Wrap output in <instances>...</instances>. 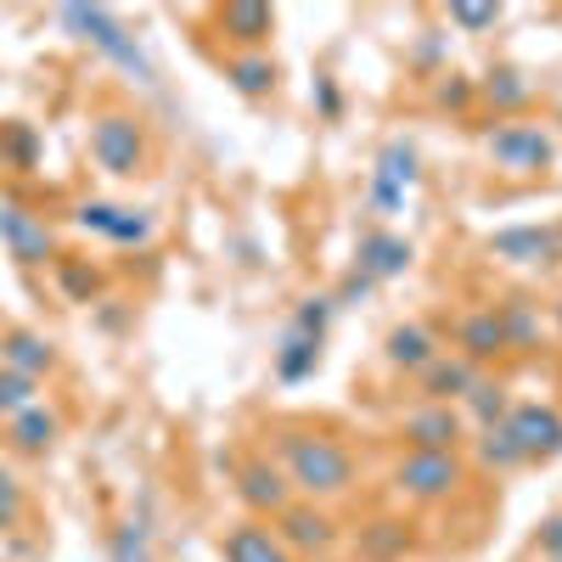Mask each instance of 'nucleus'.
I'll return each mask as SVG.
<instances>
[{
    "instance_id": "20e7f679",
    "label": "nucleus",
    "mask_w": 562,
    "mask_h": 562,
    "mask_svg": "<svg viewBox=\"0 0 562 562\" xmlns=\"http://www.w3.org/2000/svg\"><path fill=\"white\" fill-rule=\"evenodd\" d=\"M90 158H97V169L130 180L147 169V130L130 113H97L90 119Z\"/></svg>"
},
{
    "instance_id": "aec40b11",
    "label": "nucleus",
    "mask_w": 562,
    "mask_h": 562,
    "mask_svg": "<svg viewBox=\"0 0 562 562\" xmlns=\"http://www.w3.org/2000/svg\"><path fill=\"white\" fill-rule=\"evenodd\" d=\"M456 344H461V360H473V366L501 360V355H506V333H501L495 310H473V315H467V321L456 326Z\"/></svg>"
},
{
    "instance_id": "f257e3e1",
    "label": "nucleus",
    "mask_w": 562,
    "mask_h": 562,
    "mask_svg": "<svg viewBox=\"0 0 562 562\" xmlns=\"http://www.w3.org/2000/svg\"><path fill=\"white\" fill-rule=\"evenodd\" d=\"M276 456H281L288 484L304 490L310 501H338L355 484V456L338 439H326V434H281Z\"/></svg>"
},
{
    "instance_id": "4468645a",
    "label": "nucleus",
    "mask_w": 562,
    "mask_h": 562,
    "mask_svg": "<svg viewBox=\"0 0 562 562\" xmlns=\"http://www.w3.org/2000/svg\"><path fill=\"white\" fill-rule=\"evenodd\" d=\"M411 243L405 237H394V231H366L360 237V254H355V270H366L371 281H394V276H405L411 270Z\"/></svg>"
},
{
    "instance_id": "c756f323",
    "label": "nucleus",
    "mask_w": 562,
    "mask_h": 562,
    "mask_svg": "<svg viewBox=\"0 0 562 562\" xmlns=\"http://www.w3.org/2000/svg\"><path fill=\"white\" fill-rule=\"evenodd\" d=\"M467 411H473V422H479V428H501V422H506V389L501 383H473V394H467Z\"/></svg>"
},
{
    "instance_id": "c85d7f7f",
    "label": "nucleus",
    "mask_w": 562,
    "mask_h": 562,
    "mask_svg": "<svg viewBox=\"0 0 562 562\" xmlns=\"http://www.w3.org/2000/svg\"><path fill=\"white\" fill-rule=\"evenodd\" d=\"M484 97H490L495 113H518V108L529 102V79H524V74H512V68H501V74L484 79Z\"/></svg>"
},
{
    "instance_id": "f704fd0d",
    "label": "nucleus",
    "mask_w": 562,
    "mask_h": 562,
    "mask_svg": "<svg viewBox=\"0 0 562 562\" xmlns=\"http://www.w3.org/2000/svg\"><path fill=\"white\" fill-rule=\"evenodd\" d=\"M18 518H23V484L0 467V529H18Z\"/></svg>"
},
{
    "instance_id": "2eb2a0df",
    "label": "nucleus",
    "mask_w": 562,
    "mask_h": 562,
    "mask_svg": "<svg viewBox=\"0 0 562 562\" xmlns=\"http://www.w3.org/2000/svg\"><path fill=\"white\" fill-rule=\"evenodd\" d=\"M270 29H276V12L259 7V0H231V7H220V34L237 40L243 52H265Z\"/></svg>"
},
{
    "instance_id": "f03ea898",
    "label": "nucleus",
    "mask_w": 562,
    "mask_h": 562,
    "mask_svg": "<svg viewBox=\"0 0 562 562\" xmlns=\"http://www.w3.org/2000/svg\"><path fill=\"white\" fill-rule=\"evenodd\" d=\"M57 23H63V29H74L79 40H90L102 57H113V63H119V68H130L135 79H147V85H153V63L140 57L135 34H130L108 7H63V12H57Z\"/></svg>"
},
{
    "instance_id": "e433bc0d",
    "label": "nucleus",
    "mask_w": 562,
    "mask_h": 562,
    "mask_svg": "<svg viewBox=\"0 0 562 562\" xmlns=\"http://www.w3.org/2000/svg\"><path fill=\"white\" fill-rule=\"evenodd\" d=\"M540 551H546L551 562H562V518H546V524H540Z\"/></svg>"
},
{
    "instance_id": "7c9ffc66",
    "label": "nucleus",
    "mask_w": 562,
    "mask_h": 562,
    "mask_svg": "<svg viewBox=\"0 0 562 562\" xmlns=\"http://www.w3.org/2000/svg\"><path fill=\"white\" fill-rule=\"evenodd\" d=\"M40 394V383H29V378H18V371H7V366H0V416H18V411H29V405H40L34 400Z\"/></svg>"
},
{
    "instance_id": "ddd939ff",
    "label": "nucleus",
    "mask_w": 562,
    "mask_h": 562,
    "mask_svg": "<svg viewBox=\"0 0 562 562\" xmlns=\"http://www.w3.org/2000/svg\"><path fill=\"white\" fill-rule=\"evenodd\" d=\"M276 524H281L276 535L288 551H333V540H338V524L326 518L321 506H288Z\"/></svg>"
},
{
    "instance_id": "2f4dec72",
    "label": "nucleus",
    "mask_w": 562,
    "mask_h": 562,
    "mask_svg": "<svg viewBox=\"0 0 562 562\" xmlns=\"http://www.w3.org/2000/svg\"><path fill=\"white\" fill-rule=\"evenodd\" d=\"M405 540H411L405 524H371V529L360 535V551H366V557H378V562H389V557L405 551Z\"/></svg>"
},
{
    "instance_id": "a211bd4d",
    "label": "nucleus",
    "mask_w": 562,
    "mask_h": 562,
    "mask_svg": "<svg viewBox=\"0 0 562 562\" xmlns=\"http://www.w3.org/2000/svg\"><path fill=\"white\" fill-rule=\"evenodd\" d=\"M57 434H63V416L52 411V405H29V411H18L12 422H7V439H12V450H23V456H45L57 445Z\"/></svg>"
},
{
    "instance_id": "f3484780",
    "label": "nucleus",
    "mask_w": 562,
    "mask_h": 562,
    "mask_svg": "<svg viewBox=\"0 0 562 562\" xmlns=\"http://www.w3.org/2000/svg\"><path fill=\"white\" fill-rule=\"evenodd\" d=\"M461 416L450 411V405H428V411H416V416H405V439H411V450H456L461 445Z\"/></svg>"
},
{
    "instance_id": "c9c22d12",
    "label": "nucleus",
    "mask_w": 562,
    "mask_h": 562,
    "mask_svg": "<svg viewBox=\"0 0 562 562\" xmlns=\"http://www.w3.org/2000/svg\"><path fill=\"white\" fill-rule=\"evenodd\" d=\"M467 102H473V79L450 74V79L439 85V108H467Z\"/></svg>"
},
{
    "instance_id": "39448f33",
    "label": "nucleus",
    "mask_w": 562,
    "mask_h": 562,
    "mask_svg": "<svg viewBox=\"0 0 562 562\" xmlns=\"http://www.w3.org/2000/svg\"><path fill=\"white\" fill-rule=\"evenodd\" d=\"M461 479H467V467H461L456 450H411L394 467V484L411 501H450L461 490Z\"/></svg>"
},
{
    "instance_id": "6ab92c4d",
    "label": "nucleus",
    "mask_w": 562,
    "mask_h": 562,
    "mask_svg": "<svg viewBox=\"0 0 562 562\" xmlns=\"http://www.w3.org/2000/svg\"><path fill=\"white\" fill-rule=\"evenodd\" d=\"M416 378H422V394H428L434 405H445V400H467V394H473V383H479V366L473 360H434L428 371H416Z\"/></svg>"
},
{
    "instance_id": "4c0bfd02",
    "label": "nucleus",
    "mask_w": 562,
    "mask_h": 562,
    "mask_svg": "<svg viewBox=\"0 0 562 562\" xmlns=\"http://www.w3.org/2000/svg\"><path fill=\"white\" fill-rule=\"evenodd\" d=\"M366 293H371V276H366V270H349V281H344L338 304H355V299H366Z\"/></svg>"
},
{
    "instance_id": "58836bf2",
    "label": "nucleus",
    "mask_w": 562,
    "mask_h": 562,
    "mask_svg": "<svg viewBox=\"0 0 562 562\" xmlns=\"http://www.w3.org/2000/svg\"><path fill=\"white\" fill-rule=\"evenodd\" d=\"M315 102H321L326 119H333V113H338V85H333V79H321V85H315Z\"/></svg>"
},
{
    "instance_id": "a878e982",
    "label": "nucleus",
    "mask_w": 562,
    "mask_h": 562,
    "mask_svg": "<svg viewBox=\"0 0 562 562\" xmlns=\"http://www.w3.org/2000/svg\"><path fill=\"white\" fill-rule=\"evenodd\" d=\"M495 321H501V333H506V349H535L540 344V315L524 299H506L495 310Z\"/></svg>"
},
{
    "instance_id": "b1692460",
    "label": "nucleus",
    "mask_w": 562,
    "mask_h": 562,
    "mask_svg": "<svg viewBox=\"0 0 562 562\" xmlns=\"http://www.w3.org/2000/svg\"><path fill=\"white\" fill-rule=\"evenodd\" d=\"M473 450H479V467H490V473H512V467L529 461V456L518 450V439L506 434V422H501V428H479Z\"/></svg>"
},
{
    "instance_id": "423d86ee",
    "label": "nucleus",
    "mask_w": 562,
    "mask_h": 562,
    "mask_svg": "<svg viewBox=\"0 0 562 562\" xmlns=\"http://www.w3.org/2000/svg\"><path fill=\"white\" fill-rule=\"evenodd\" d=\"M0 243H7V254L18 265H57V237H52V225H45L34 209L12 203V198H0Z\"/></svg>"
},
{
    "instance_id": "f8f14e48",
    "label": "nucleus",
    "mask_w": 562,
    "mask_h": 562,
    "mask_svg": "<svg viewBox=\"0 0 562 562\" xmlns=\"http://www.w3.org/2000/svg\"><path fill=\"white\" fill-rule=\"evenodd\" d=\"M237 495H243L254 512H270V518H281V512L293 506V484H288V473H281V467H270V461H243Z\"/></svg>"
},
{
    "instance_id": "bb28decb",
    "label": "nucleus",
    "mask_w": 562,
    "mask_h": 562,
    "mask_svg": "<svg viewBox=\"0 0 562 562\" xmlns=\"http://www.w3.org/2000/svg\"><path fill=\"white\" fill-rule=\"evenodd\" d=\"M57 288L74 304H97L102 299V270H90V259H57Z\"/></svg>"
},
{
    "instance_id": "9b49d317",
    "label": "nucleus",
    "mask_w": 562,
    "mask_h": 562,
    "mask_svg": "<svg viewBox=\"0 0 562 562\" xmlns=\"http://www.w3.org/2000/svg\"><path fill=\"white\" fill-rule=\"evenodd\" d=\"M0 366L40 383L45 371H57V344L45 333H29V326H12V333H0Z\"/></svg>"
},
{
    "instance_id": "4be33fe9",
    "label": "nucleus",
    "mask_w": 562,
    "mask_h": 562,
    "mask_svg": "<svg viewBox=\"0 0 562 562\" xmlns=\"http://www.w3.org/2000/svg\"><path fill=\"white\" fill-rule=\"evenodd\" d=\"M225 79L243 90V97H270L276 90V57L270 52H237V57H225Z\"/></svg>"
},
{
    "instance_id": "473e14b6",
    "label": "nucleus",
    "mask_w": 562,
    "mask_h": 562,
    "mask_svg": "<svg viewBox=\"0 0 562 562\" xmlns=\"http://www.w3.org/2000/svg\"><path fill=\"white\" fill-rule=\"evenodd\" d=\"M333 310H338V299H304V304L293 310V333L326 338V321H333Z\"/></svg>"
},
{
    "instance_id": "dca6fc26",
    "label": "nucleus",
    "mask_w": 562,
    "mask_h": 562,
    "mask_svg": "<svg viewBox=\"0 0 562 562\" xmlns=\"http://www.w3.org/2000/svg\"><path fill=\"white\" fill-rule=\"evenodd\" d=\"M225 562H293V551L281 546V535L270 524H237L220 540Z\"/></svg>"
},
{
    "instance_id": "1a4fd4ad",
    "label": "nucleus",
    "mask_w": 562,
    "mask_h": 562,
    "mask_svg": "<svg viewBox=\"0 0 562 562\" xmlns=\"http://www.w3.org/2000/svg\"><path fill=\"white\" fill-rule=\"evenodd\" d=\"M490 259L506 265H557L562 259V225H512L490 237Z\"/></svg>"
},
{
    "instance_id": "5701e85b",
    "label": "nucleus",
    "mask_w": 562,
    "mask_h": 562,
    "mask_svg": "<svg viewBox=\"0 0 562 562\" xmlns=\"http://www.w3.org/2000/svg\"><path fill=\"white\" fill-rule=\"evenodd\" d=\"M315 366H321V338L288 333V344L276 349V378H281V383H304Z\"/></svg>"
},
{
    "instance_id": "0eeeda50",
    "label": "nucleus",
    "mask_w": 562,
    "mask_h": 562,
    "mask_svg": "<svg viewBox=\"0 0 562 562\" xmlns=\"http://www.w3.org/2000/svg\"><path fill=\"white\" fill-rule=\"evenodd\" d=\"M85 231H97V237H108V243H119V248H147L153 243V231H158V220L147 214V209H124V203H79V214H74Z\"/></svg>"
},
{
    "instance_id": "72a5a7b5",
    "label": "nucleus",
    "mask_w": 562,
    "mask_h": 562,
    "mask_svg": "<svg viewBox=\"0 0 562 562\" xmlns=\"http://www.w3.org/2000/svg\"><path fill=\"white\" fill-rule=\"evenodd\" d=\"M450 23L467 29V34H479V29H495V23H501V7H473V0H456Z\"/></svg>"
},
{
    "instance_id": "cd10ccee",
    "label": "nucleus",
    "mask_w": 562,
    "mask_h": 562,
    "mask_svg": "<svg viewBox=\"0 0 562 562\" xmlns=\"http://www.w3.org/2000/svg\"><path fill=\"white\" fill-rule=\"evenodd\" d=\"M0 158H7L12 169H34L40 164V130L12 119V124H0Z\"/></svg>"
},
{
    "instance_id": "393cba45",
    "label": "nucleus",
    "mask_w": 562,
    "mask_h": 562,
    "mask_svg": "<svg viewBox=\"0 0 562 562\" xmlns=\"http://www.w3.org/2000/svg\"><path fill=\"white\" fill-rule=\"evenodd\" d=\"M108 557H113V562H153V529H147V518H124V524H113V535H108Z\"/></svg>"
},
{
    "instance_id": "6e6552de",
    "label": "nucleus",
    "mask_w": 562,
    "mask_h": 562,
    "mask_svg": "<svg viewBox=\"0 0 562 562\" xmlns=\"http://www.w3.org/2000/svg\"><path fill=\"white\" fill-rule=\"evenodd\" d=\"M416 147L405 135H394L389 147L378 153V169H371V209L378 214H394V209H405V192L416 186Z\"/></svg>"
},
{
    "instance_id": "7ed1b4c3",
    "label": "nucleus",
    "mask_w": 562,
    "mask_h": 562,
    "mask_svg": "<svg viewBox=\"0 0 562 562\" xmlns=\"http://www.w3.org/2000/svg\"><path fill=\"white\" fill-rule=\"evenodd\" d=\"M484 153L506 175H546L557 164V140L540 124H529V119H506V124H495L484 135Z\"/></svg>"
},
{
    "instance_id": "412c9836",
    "label": "nucleus",
    "mask_w": 562,
    "mask_h": 562,
    "mask_svg": "<svg viewBox=\"0 0 562 562\" xmlns=\"http://www.w3.org/2000/svg\"><path fill=\"white\" fill-rule=\"evenodd\" d=\"M434 360H439V338L428 333V326H394V333H389V366L428 371Z\"/></svg>"
},
{
    "instance_id": "ea45409f",
    "label": "nucleus",
    "mask_w": 562,
    "mask_h": 562,
    "mask_svg": "<svg viewBox=\"0 0 562 562\" xmlns=\"http://www.w3.org/2000/svg\"><path fill=\"white\" fill-rule=\"evenodd\" d=\"M551 310H557V333H562V299H557V304H551Z\"/></svg>"
},
{
    "instance_id": "9d476101",
    "label": "nucleus",
    "mask_w": 562,
    "mask_h": 562,
    "mask_svg": "<svg viewBox=\"0 0 562 562\" xmlns=\"http://www.w3.org/2000/svg\"><path fill=\"white\" fill-rule=\"evenodd\" d=\"M506 434L518 439L524 456H557L562 450V416L551 405H512L506 411Z\"/></svg>"
}]
</instances>
